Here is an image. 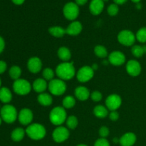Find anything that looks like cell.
<instances>
[{"label": "cell", "mask_w": 146, "mask_h": 146, "mask_svg": "<svg viewBox=\"0 0 146 146\" xmlns=\"http://www.w3.org/2000/svg\"><path fill=\"white\" fill-rule=\"evenodd\" d=\"M136 142V135L133 133H127L119 139L121 146H133Z\"/></svg>", "instance_id": "obj_16"}, {"label": "cell", "mask_w": 146, "mask_h": 146, "mask_svg": "<svg viewBox=\"0 0 146 146\" xmlns=\"http://www.w3.org/2000/svg\"><path fill=\"white\" fill-rule=\"evenodd\" d=\"M1 120H2V119H1V118L0 117V125H1Z\"/></svg>", "instance_id": "obj_47"}, {"label": "cell", "mask_w": 146, "mask_h": 146, "mask_svg": "<svg viewBox=\"0 0 146 146\" xmlns=\"http://www.w3.org/2000/svg\"><path fill=\"white\" fill-rule=\"evenodd\" d=\"M46 81L44 78H37L33 83V88L37 93L42 94L47 88Z\"/></svg>", "instance_id": "obj_20"}, {"label": "cell", "mask_w": 146, "mask_h": 146, "mask_svg": "<svg viewBox=\"0 0 146 146\" xmlns=\"http://www.w3.org/2000/svg\"><path fill=\"white\" fill-rule=\"evenodd\" d=\"M1 118L7 123H12L17 118V109L11 105L4 106L1 109Z\"/></svg>", "instance_id": "obj_4"}, {"label": "cell", "mask_w": 146, "mask_h": 146, "mask_svg": "<svg viewBox=\"0 0 146 146\" xmlns=\"http://www.w3.org/2000/svg\"><path fill=\"white\" fill-rule=\"evenodd\" d=\"M99 135L101 138H106L109 135V129L106 126L101 127L99 130Z\"/></svg>", "instance_id": "obj_37"}, {"label": "cell", "mask_w": 146, "mask_h": 146, "mask_svg": "<svg viewBox=\"0 0 146 146\" xmlns=\"http://www.w3.org/2000/svg\"><path fill=\"white\" fill-rule=\"evenodd\" d=\"M13 89L16 94L21 96L29 94L31 90V86L28 81L19 78L14 81L13 84Z\"/></svg>", "instance_id": "obj_6"}, {"label": "cell", "mask_w": 146, "mask_h": 146, "mask_svg": "<svg viewBox=\"0 0 146 146\" xmlns=\"http://www.w3.org/2000/svg\"><path fill=\"white\" fill-rule=\"evenodd\" d=\"M91 68H92L94 70L97 69V68H98V65H96V64H94V65H93V66L91 67Z\"/></svg>", "instance_id": "obj_44"}, {"label": "cell", "mask_w": 146, "mask_h": 146, "mask_svg": "<svg viewBox=\"0 0 146 146\" xmlns=\"http://www.w3.org/2000/svg\"><path fill=\"white\" fill-rule=\"evenodd\" d=\"M20 123L24 125H29L33 120L32 111L29 108H23L18 115Z\"/></svg>", "instance_id": "obj_12"}, {"label": "cell", "mask_w": 146, "mask_h": 146, "mask_svg": "<svg viewBox=\"0 0 146 146\" xmlns=\"http://www.w3.org/2000/svg\"><path fill=\"white\" fill-rule=\"evenodd\" d=\"M109 62L113 66H121L125 61V56L122 52L118 51H113L108 56Z\"/></svg>", "instance_id": "obj_14"}, {"label": "cell", "mask_w": 146, "mask_h": 146, "mask_svg": "<svg viewBox=\"0 0 146 146\" xmlns=\"http://www.w3.org/2000/svg\"><path fill=\"white\" fill-rule=\"evenodd\" d=\"M43 77L44 79L47 80V81H50L54 79V72L52 69L50 68H46L43 71Z\"/></svg>", "instance_id": "obj_33"}, {"label": "cell", "mask_w": 146, "mask_h": 146, "mask_svg": "<svg viewBox=\"0 0 146 146\" xmlns=\"http://www.w3.org/2000/svg\"><path fill=\"white\" fill-rule=\"evenodd\" d=\"M56 74L61 80H70L75 75V68L73 63L64 62L60 64L56 69Z\"/></svg>", "instance_id": "obj_1"}, {"label": "cell", "mask_w": 146, "mask_h": 146, "mask_svg": "<svg viewBox=\"0 0 146 146\" xmlns=\"http://www.w3.org/2000/svg\"><path fill=\"white\" fill-rule=\"evenodd\" d=\"M91 97L93 101H95V102H98L102 99V94L100 91H95L91 94Z\"/></svg>", "instance_id": "obj_35"}, {"label": "cell", "mask_w": 146, "mask_h": 146, "mask_svg": "<svg viewBox=\"0 0 146 146\" xmlns=\"http://www.w3.org/2000/svg\"><path fill=\"white\" fill-rule=\"evenodd\" d=\"M94 146H110V143L106 138H101L96 141Z\"/></svg>", "instance_id": "obj_36"}, {"label": "cell", "mask_w": 146, "mask_h": 146, "mask_svg": "<svg viewBox=\"0 0 146 146\" xmlns=\"http://www.w3.org/2000/svg\"><path fill=\"white\" fill-rule=\"evenodd\" d=\"M66 119V112L64 108L61 106L55 107L50 112L49 120L54 125L60 126Z\"/></svg>", "instance_id": "obj_3"}, {"label": "cell", "mask_w": 146, "mask_h": 146, "mask_svg": "<svg viewBox=\"0 0 146 146\" xmlns=\"http://www.w3.org/2000/svg\"><path fill=\"white\" fill-rule=\"evenodd\" d=\"M12 95L9 88L3 87L0 88V101L4 104H8L11 101Z\"/></svg>", "instance_id": "obj_21"}, {"label": "cell", "mask_w": 146, "mask_h": 146, "mask_svg": "<svg viewBox=\"0 0 146 146\" xmlns=\"http://www.w3.org/2000/svg\"><path fill=\"white\" fill-rule=\"evenodd\" d=\"M1 79H0V87H1Z\"/></svg>", "instance_id": "obj_48"}, {"label": "cell", "mask_w": 146, "mask_h": 146, "mask_svg": "<svg viewBox=\"0 0 146 146\" xmlns=\"http://www.w3.org/2000/svg\"><path fill=\"white\" fill-rule=\"evenodd\" d=\"M21 70L17 66H14L11 67L9 70V76L12 79L14 80H17L19 79V77L21 76Z\"/></svg>", "instance_id": "obj_30"}, {"label": "cell", "mask_w": 146, "mask_h": 146, "mask_svg": "<svg viewBox=\"0 0 146 146\" xmlns=\"http://www.w3.org/2000/svg\"><path fill=\"white\" fill-rule=\"evenodd\" d=\"M137 40L141 43H145L146 42V27H143L140 29L137 32L136 36Z\"/></svg>", "instance_id": "obj_32"}, {"label": "cell", "mask_w": 146, "mask_h": 146, "mask_svg": "<svg viewBox=\"0 0 146 146\" xmlns=\"http://www.w3.org/2000/svg\"><path fill=\"white\" fill-rule=\"evenodd\" d=\"M64 15L67 19L73 20L76 19L79 14V8L76 3L68 2L65 4L63 9Z\"/></svg>", "instance_id": "obj_7"}, {"label": "cell", "mask_w": 146, "mask_h": 146, "mask_svg": "<svg viewBox=\"0 0 146 146\" xmlns=\"http://www.w3.org/2000/svg\"><path fill=\"white\" fill-rule=\"evenodd\" d=\"M87 1L88 0H76V4L78 6H83L86 4Z\"/></svg>", "instance_id": "obj_41"}, {"label": "cell", "mask_w": 146, "mask_h": 146, "mask_svg": "<svg viewBox=\"0 0 146 146\" xmlns=\"http://www.w3.org/2000/svg\"><path fill=\"white\" fill-rule=\"evenodd\" d=\"M58 56L61 60L64 61H68L71 58L70 50L66 47H61L58 50Z\"/></svg>", "instance_id": "obj_24"}, {"label": "cell", "mask_w": 146, "mask_h": 146, "mask_svg": "<svg viewBox=\"0 0 146 146\" xmlns=\"http://www.w3.org/2000/svg\"><path fill=\"white\" fill-rule=\"evenodd\" d=\"M94 53L99 58H106L108 56V51L107 49L101 45H98L94 48Z\"/></svg>", "instance_id": "obj_28"}, {"label": "cell", "mask_w": 146, "mask_h": 146, "mask_svg": "<svg viewBox=\"0 0 146 146\" xmlns=\"http://www.w3.org/2000/svg\"><path fill=\"white\" fill-rule=\"evenodd\" d=\"M126 71L129 75L137 76L141 72V64L135 60H131L126 64Z\"/></svg>", "instance_id": "obj_13"}, {"label": "cell", "mask_w": 146, "mask_h": 146, "mask_svg": "<svg viewBox=\"0 0 146 146\" xmlns=\"http://www.w3.org/2000/svg\"><path fill=\"white\" fill-rule=\"evenodd\" d=\"M103 1H108V0H103Z\"/></svg>", "instance_id": "obj_49"}, {"label": "cell", "mask_w": 146, "mask_h": 146, "mask_svg": "<svg viewBox=\"0 0 146 146\" xmlns=\"http://www.w3.org/2000/svg\"><path fill=\"white\" fill-rule=\"evenodd\" d=\"M115 4H123L127 1V0H113Z\"/></svg>", "instance_id": "obj_43"}, {"label": "cell", "mask_w": 146, "mask_h": 146, "mask_svg": "<svg viewBox=\"0 0 146 146\" xmlns=\"http://www.w3.org/2000/svg\"><path fill=\"white\" fill-rule=\"evenodd\" d=\"M69 131L64 126H58L53 132V139L56 143H62L66 141L69 137Z\"/></svg>", "instance_id": "obj_10"}, {"label": "cell", "mask_w": 146, "mask_h": 146, "mask_svg": "<svg viewBox=\"0 0 146 146\" xmlns=\"http://www.w3.org/2000/svg\"><path fill=\"white\" fill-rule=\"evenodd\" d=\"M131 1H132L133 2L136 3V4H138V3H139L140 1H141V0H131Z\"/></svg>", "instance_id": "obj_45"}, {"label": "cell", "mask_w": 146, "mask_h": 146, "mask_svg": "<svg viewBox=\"0 0 146 146\" xmlns=\"http://www.w3.org/2000/svg\"><path fill=\"white\" fill-rule=\"evenodd\" d=\"M109 118L111 121H116L118 119V118H119V114H118V113L116 111H111L109 114Z\"/></svg>", "instance_id": "obj_38"}, {"label": "cell", "mask_w": 146, "mask_h": 146, "mask_svg": "<svg viewBox=\"0 0 146 146\" xmlns=\"http://www.w3.org/2000/svg\"><path fill=\"white\" fill-rule=\"evenodd\" d=\"M7 69V64L4 61H0V74H3Z\"/></svg>", "instance_id": "obj_39"}, {"label": "cell", "mask_w": 146, "mask_h": 146, "mask_svg": "<svg viewBox=\"0 0 146 146\" xmlns=\"http://www.w3.org/2000/svg\"><path fill=\"white\" fill-rule=\"evenodd\" d=\"M4 46H5V43L2 37L0 36V54L4 51Z\"/></svg>", "instance_id": "obj_40"}, {"label": "cell", "mask_w": 146, "mask_h": 146, "mask_svg": "<svg viewBox=\"0 0 146 146\" xmlns=\"http://www.w3.org/2000/svg\"><path fill=\"white\" fill-rule=\"evenodd\" d=\"M48 90L54 96H61L66 92V85L61 79H53L48 85Z\"/></svg>", "instance_id": "obj_5"}, {"label": "cell", "mask_w": 146, "mask_h": 146, "mask_svg": "<svg viewBox=\"0 0 146 146\" xmlns=\"http://www.w3.org/2000/svg\"><path fill=\"white\" fill-rule=\"evenodd\" d=\"M37 100L41 105L44 106H48L52 104L53 101L52 97L49 94H46V93H42V94H39Z\"/></svg>", "instance_id": "obj_22"}, {"label": "cell", "mask_w": 146, "mask_h": 146, "mask_svg": "<svg viewBox=\"0 0 146 146\" xmlns=\"http://www.w3.org/2000/svg\"><path fill=\"white\" fill-rule=\"evenodd\" d=\"M11 1H12L14 4H17V5H21V4H22L24 2L25 0H11Z\"/></svg>", "instance_id": "obj_42"}, {"label": "cell", "mask_w": 146, "mask_h": 146, "mask_svg": "<svg viewBox=\"0 0 146 146\" xmlns=\"http://www.w3.org/2000/svg\"><path fill=\"white\" fill-rule=\"evenodd\" d=\"M77 146H88V145H84V144H79V145H78Z\"/></svg>", "instance_id": "obj_46"}, {"label": "cell", "mask_w": 146, "mask_h": 146, "mask_svg": "<svg viewBox=\"0 0 146 146\" xmlns=\"http://www.w3.org/2000/svg\"><path fill=\"white\" fill-rule=\"evenodd\" d=\"M94 113L96 117L100 118H104L108 115V109L104 106H97L94 108Z\"/></svg>", "instance_id": "obj_26"}, {"label": "cell", "mask_w": 146, "mask_h": 146, "mask_svg": "<svg viewBox=\"0 0 146 146\" xmlns=\"http://www.w3.org/2000/svg\"><path fill=\"white\" fill-rule=\"evenodd\" d=\"M76 101L75 98L72 96H67L66 97L64 98L63 100V106L65 108H73L75 106Z\"/></svg>", "instance_id": "obj_29"}, {"label": "cell", "mask_w": 146, "mask_h": 146, "mask_svg": "<svg viewBox=\"0 0 146 146\" xmlns=\"http://www.w3.org/2000/svg\"><path fill=\"white\" fill-rule=\"evenodd\" d=\"M82 24L79 21H73L66 29V34L70 36H77L82 31Z\"/></svg>", "instance_id": "obj_18"}, {"label": "cell", "mask_w": 146, "mask_h": 146, "mask_svg": "<svg viewBox=\"0 0 146 146\" xmlns=\"http://www.w3.org/2000/svg\"><path fill=\"white\" fill-rule=\"evenodd\" d=\"M121 104H122V100L121 96L117 94H111L106 100V108H108V109L111 111H116L118 108H120Z\"/></svg>", "instance_id": "obj_11"}, {"label": "cell", "mask_w": 146, "mask_h": 146, "mask_svg": "<svg viewBox=\"0 0 146 146\" xmlns=\"http://www.w3.org/2000/svg\"><path fill=\"white\" fill-rule=\"evenodd\" d=\"M94 75V70L88 66L81 67L79 71L77 73V79L78 81L81 83L88 82L92 78Z\"/></svg>", "instance_id": "obj_9"}, {"label": "cell", "mask_w": 146, "mask_h": 146, "mask_svg": "<svg viewBox=\"0 0 146 146\" xmlns=\"http://www.w3.org/2000/svg\"><path fill=\"white\" fill-rule=\"evenodd\" d=\"M26 133L31 139L38 141L45 137L46 131L42 125L39 123H33L29 125L26 130Z\"/></svg>", "instance_id": "obj_2"}, {"label": "cell", "mask_w": 146, "mask_h": 146, "mask_svg": "<svg viewBox=\"0 0 146 146\" xmlns=\"http://www.w3.org/2000/svg\"><path fill=\"white\" fill-rule=\"evenodd\" d=\"M48 32L53 36L56 37V38H60V37L64 36L65 34H66V29H63L61 27H52L48 29Z\"/></svg>", "instance_id": "obj_23"}, {"label": "cell", "mask_w": 146, "mask_h": 146, "mask_svg": "<svg viewBox=\"0 0 146 146\" xmlns=\"http://www.w3.org/2000/svg\"><path fill=\"white\" fill-rule=\"evenodd\" d=\"M131 51H132V54L134 56L140 58L143 55L144 53L146 52V47L141 46L139 45H135L132 47Z\"/></svg>", "instance_id": "obj_27"}, {"label": "cell", "mask_w": 146, "mask_h": 146, "mask_svg": "<svg viewBox=\"0 0 146 146\" xmlns=\"http://www.w3.org/2000/svg\"><path fill=\"white\" fill-rule=\"evenodd\" d=\"M136 37L132 31L129 30H123L121 31L118 35V41L122 45L125 46H130L133 45L135 43Z\"/></svg>", "instance_id": "obj_8"}, {"label": "cell", "mask_w": 146, "mask_h": 146, "mask_svg": "<svg viewBox=\"0 0 146 146\" xmlns=\"http://www.w3.org/2000/svg\"><path fill=\"white\" fill-rule=\"evenodd\" d=\"M27 67L30 72L33 74H36L41 71L42 68V63L41 59L38 57H32L29 58L27 63Z\"/></svg>", "instance_id": "obj_15"}, {"label": "cell", "mask_w": 146, "mask_h": 146, "mask_svg": "<svg viewBox=\"0 0 146 146\" xmlns=\"http://www.w3.org/2000/svg\"><path fill=\"white\" fill-rule=\"evenodd\" d=\"M75 96L80 101H86L89 98L90 92L86 87L78 86L75 90Z\"/></svg>", "instance_id": "obj_19"}, {"label": "cell", "mask_w": 146, "mask_h": 146, "mask_svg": "<svg viewBox=\"0 0 146 146\" xmlns=\"http://www.w3.org/2000/svg\"><path fill=\"white\" fill-rule=\"evenodd\" d=\"M104 1L103 0H92L89 5V10L94 15H98L103 11Z\"/></svg>", "instance_id": "obj_17"}, {"label": "cell", "mask_w": 146, "mask_h": 146, "mask_svg": "<svg viewBox=\"0 0 146 146\" xmlns=\"http://www.w3.org/2000/svg\"><path fill=\"white\" fill-rule=\"evenodd\" d=\"M25 132L26 131L23 128H16L11 133V139L14 141H15V142H19V141H21L24 138V135H25Z\"/></svg>", "instance_id": "obj_25"}, {"label": "cell", "mask_w": 146, "mask_h": 146, "mask_svg": "<svg viewBox=\"0 0 146 146\" xmlns=\"http://www.w3.org/2000/svg\"><path fill=\"white\" fill-rule=\"evenodd\" d=\"M119 11V8H118V4H112L108 7V13L109 15L111 16H115L118 13Z\"/></svg>", "instance_id": "obj_34"}, {"label": "cell", "mask_w": 146, "mask_h": 146, "mask_svg": "<svg viewBox=\"0 0 146 146\" xmlns=\"http://www.w3.org/2000/svg\"><path fill=\"white\" fill-rule=\"evenodd\" d=\"M78 119L74 115H71L66 119V125L70 129H75L78 125Z\"/></svg>", "instance_id": "obj_31"}]
</instances>
